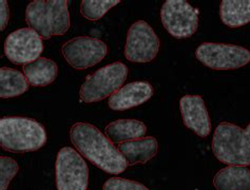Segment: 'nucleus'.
<instances>
[{
    "label": "nucleus",
    "mask_w": 250,
    "mask_h": 190,
    "mask_svg": "<svg viewBox=\"0 0 250 190\" xmlns=\"http://www.w3.org/2000/svg\"><path fill=\"white\" fill-rule=\"evenodd\" d=\"M70 140L83 158L109 174H121L128 162L107 135L89 123H76L70 130Z\"/></svg>",
    "instance_id": "f257e3e1"
},
{
    "label": "nucleus",
    "mask_w": 250,
    "mask_h": 190,
    "mask_svg": "<svg viewBox=\"0 0 250 190\" xmlns=\"http://www.w3.org/2000/svg\"><path fill=\"white\" fill-rule=\"evenodd\" d=\"M47 141L45 128L35 120L23 116H5L0 120V145L5 151H37Z\"/></svg>",
    "instance_id": "f03ea898"
},
{
    "label": "nucleus",
    "mask_w": 250,
    "mask_h": 190,
    "mask_svg": "<svg viewBox=\"0 0 250 190\" xmlns=\"http://www.w3.org/2000/svg\"><path fill=\"white\" fill-rule=\"evenodd\" d=\"M25 22L42 39L64 35L70 29L67 0H34L25 9Z\"/></svg>",
    "instance_id": "7ed1b4c3"
},
{
    "label": "nucleus",
    "mask_w": 250,
    "mask_h": 190,
    "mask_svg": "<svg viewBox=\"0 0 250 190\" xmlns=\"http://www.w3.org/2000/svg\"><path fill=\"white\" fill-rule=\"evenodd\" d=\"M212 152L221 163L229 166H250V124L245 129L223 122L212 137Z\"/></svg>",
    "instance_id": "20e7f679"
},
{
    "label": "nucleus",
    "mask_w": 250,
    "mask_h": 190,
    "mask_svg": "<svg viewBox=\"0 0 250 190\" xmlns=\"http://www.w3.org/2000/svg\"><path fill=\"white\" fill-rule=\"evenodd\" d=\"M128 67L121 62L107 64L85 78L80 95L85 104L96 103L108 98L120 90L128 76Z\"/></svg>",
    "instance_id": "39448f33"
},
{
    "label": "nucleus",
    "mask_w": 250,
    "mask_h": 190,
    "mask_svg": "<svg viewBox=\"0 0 250 190\" xmlns=\"http://www.w3.org/2000/svg\"><path fill=\"white\" fill-rule=\"evenodd\" d=\"M57 190H87L89 167L77 150L63 147L59 150L55 162Z\"/></svg>",
    "instance_id": "423d86ee"
},
{
    "label": "nucleus",
    "mask_w": 250,
    "mask_h": 190,
    "mask_svg": "<svg viewBox=\"0 0 250 190\" xmlns=\"http://www.w3.org/2000/svg\"><path fill=\"white\" fill-rule=\"evenodd\" d=\"M195 57L212 70H236L250 63V51L235 44L203 42L197 47Z\"/></svg>",
    "instance_id": "0eeeda50"
},
{
    "label": "nucleus",
    "mask_w": 250,
    "mask_h": 190,
    "mask_svg": "<svg viewBox=\"0 0 250 190\" xmlns=\"http://www.w3.org/2000/svg\"><path fill=\"white\" fill-rule=\"evenodd\" d=\"M200 11L185 0H167L161 9V21L169 34L177 39L191 37L200 23Z\"/></svg>",
    "instance_id": "6e6552de"
},
{
    "label": "nucleus",
    "mask_w": 250,
    "mask_h": 190,
    "mask_svg": "<svg viewBox=\"0 0 250 190\" xmlns=\"http://www.w3.org/2000/svg\"><path fill=\"white\" fill-rule=\"evenodd\" d=\"M160 47V38L151 25L145 21H137L128 30L125 57L131 63H150L157 56Z\"/></svg>",
    "instance_id": "1a4fd4ad"
},
{
    "label": "nucleus",
    "mask_w": 250,
    "mask_h": 190,
    "mask_svg": "<svg viewBox=\"0 0 250 190\" xmlns=\"http://www.w3.org/2000/svg\"><path fill=\"white\" fill-rule=\"evenodd\" d=\"M62 53L71 67L84 70L100 63L107 56L108 45L98 38L81 36L64 42Z\"/></svg>",
    "instance_id": "9d476101"
},
{
    "label": "nucleus",
    "mask_w": 250,
    "mask_h": 190,
    "mask_svg": "<svg viewBox=\"0 0 250 190\" xmlns=\"http://www.w3.org/2000/svg\"><path fill=\"white\" fill-rule=\"evenodd\" d=\"M42 51V37L31 28L12 32L4 42V54L15 64L25 65L37 61Z\"/></svg>",
    "instance_id": "9b49d317"
},
{
    "label": "nucleus",
    "mask_w": 250,
    "mask_h": 190,
    "mask_svg": "<svg viewBox=\"0 0 250 190\" xmlns=\"http://www.w3.org/2000/svg\"><path fill=\"white\" fill-rule=\"evenodd\" d=\"M182 119L187 128L200 137L205 139L211 132L209 112L200 95H185L180 100Z\"/></svg>",
    "instance_id": "f8f14e48"
},
{
    "label": "nucleus",
    "mask_w": 250,
    "mask_h": 190,
    "mask_svg": "<svg viewBox=\"0 0 250 190\" xmlns=\"http://www.w3.org/2000/svg\"><path fill=\"white\" fill-rule=\"evenodd\" d=\"M154 94L152 84L148 82H132L125 84L109 97L108 106L114 111H125L148 102Z\"/></svg>",
    "instance_id": "ddd939ff"
},
{
    "label": "nucleus",
    "mask_w": 250,
    "mask_h": 190,
    "mask_svg": "<svg viewBox=\"0 0 250 190\" xmlns=\"http://www.w3.org/2000/svg\"><path fill=\"white\" fill-rule=\"evenodd\" d=\"M118 150L126 158L129 166L147 164L159 152V142L153 136L128 141L118 145Z\"/></svg>",
    "instance_id": "4468645a"
},
{
    "label": "nucleus",
    "mask_w": 250,
    "mask_h": 190,
    "mask_svg": "<svg viewBox=\"0 0 250 190\" xmlns=\"http://www.w3.org/2000/svg\"><path fill=\"white\" fill-rule=\"evenodd\" d=\"M104 132L112 143L120 145L128 141L143 139L147 133V127L137 120H117L107 125Z\"/></svg>",
    "instance_id": "2eb2a0df"
},
{
    "label": "nucleus",
    "mask_w": 250,
    "mask_h": 190,
    "mask_svg": "<svg viewBox=\"0 0 250 190\" xmlns=\"http://www.w3.org/2000/svg\"><path fill=\"white\" fill-rule=\"evenodd\" d=\"M216 190H250V169L244 166H228L215 174Z\"/></svg>",
    "instance_id": "dca6fc26"
},
{
    "label": "nucleus",
    "mask_w": 250,
    "mask_h": 190,
    "mask_svg": "<svg viewBox=\"0 0 250 190\" xmlns=\"http://www.w3.org/2000/svg\"><path fill=\"white\" fill-rule=\"evenodd\" d=\"M58 73L55 62L39 57L37 61L23 65V74L32 87H45L53 83Z\"/></svg>",
    "instance_id": "f3484780"
},
{
    "label": "nucleus",
    "mask_w": 250,
    "mask_h": 190,
    "mask_svg": "<svg viewBox=\"0 0 250 190\" xmlns=\"http://www.w3.org/2000/svg\"><path fill=\"white\" fill-rule=\"evenodd\" d=\"M222 22L229 28H241L250 22V0H223L220 5Z\"/></svg>",
    "instance_id": "a211bd4d"
},
{
    "label": "nucleus",
    "mask_w": 250,
    "mask_h": 190,
    "mask_svg": "<svg viewBox=\"0 0 250 190\" xmlns=\"http://www.w3.org/2000/svg\"><path fill=\"white\" fill-rule=\"evenodd\" d=\"M27 77L18 70L2 67L0 69V97L12 98L23 94L29 90Z\"/></svg>",
    "instance_id": "6ab92c4d"
},
{
    "label": "nucleus",
    "mask_w": 250,
    "mask_h": 190,
    "mask_svg": "<svg viewBox=\"0 0 250 190\" xmlns=\"http://www.w3.org/2000/svg\"><path fill=\"white\" fill-rule=\"evenodd\" d=\"M120 2V0H83L81 12L85 19L95 21L104 17L110 9Z\"/></svg>",
    "instance_id": "aec40b11"
},
{
    "label": "nucleus",
    "mask_w": 250,
    "mask_h": 190,
    "mask_svg": "<svg viewBox=\"0 0 250 190\" xmlns=\"http://www.w3.org/2000/svg\"><path fill=\"white\" fill-rule=\"evenodd\" d=\"M19 171L18 163L9 156L0 158V190H8L11 181Z\"/></svg>",
    "instance_id": "412c9836"
},
{
    "label": "nucleus",
    "mask_w": 250,
    "mask_h": 190,
    "mask_svg": "<svg viewBox=\"0 0 250 190\" xmlns=\"http://www.w3.org/2000/svg\"><path fill=\"white\" fill-rule=\"evenodd\" d=\"M103 190H149V188L140 182L115 176L106 181L103 186Z\"/></svg>",
    "instance_id": "4be33fe9"
},
{
    "label": "nucleus",
    "mask_w": 250,
    "mask_h": 190,
    "mask_svg": "<svg viewBox=\"0 0 250 190\" xmlns=\"http://www.w3.org/2000/svg\"><path fill=\"white\" fill-rule=\"evenodd\" d=\"M0 17H1V21H0V22H1V31H4L10 19V8L6 0H1V2H0Z\"/></svg>",
    "instance_id": "5701e85b"
}]
</instances>
